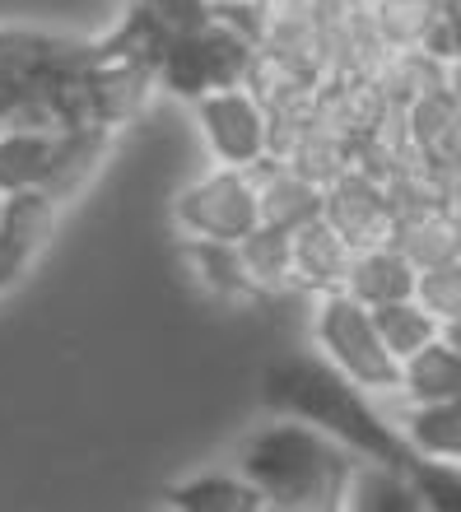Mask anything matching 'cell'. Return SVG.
I'll list each match as a JSON object with an SVG mask.
<instances>
[{"label":"cell","instance_id":"2","mask_svg":"<svg viewBox=\"0 0 461 512\" xmlns=\"http://www.w3.org/2000/svg\"><path fill=\"white\" fill-rule=\"evenodd\" d=\"M266 401L285 415L312 419L317 429L340 438L368 461H387L401 471L420 466V452L406 443V433H396L382 410L368 405V391L354 387L345 373L331 364H308V359H285L266 368Z\"/></svg>","mask_w":461,"mask_h":512},{"label":"cell","instance_id":"9","mask_svg":"<svg viewBox=\"0 0 461 512\" xmlns=\"http://www.w3.org/2000/svg\"><path fill=\"white\" fill-rule=\"evenodd\" d=\"M252 42L257 52L317 66V19L312 0H252Z\"/></svg>","mask_w":461,"mask_h":512},{"label":"cell","instance_id":"23","mask_svg":"<svg viewBox=\"0 0 461 512\" xmlns=\"http://www.w3.org/2000/svg\"><path fill=\"white\" fill-rule=\"evenodd\" d=\"M457 117H461V103L448 94V89H438V94H424L420 103H410V108H406L410 145L420 149L424 159H438V154L448 149L452 131H457Z\"/></svg>","mask_w":461,"mask_h":512},{"label":"cell","instance_id":"20","mask_svg":"<svg viewBox=\"0 0 461 512\" xmlns=\"http://www.w3.org/2000/svg\"><path fill=\"white\" fill-rule=\"evenodd\" d=\"M173 508L187 512H252L266 508L261 489L247 480V475H201V480H187L168 494Z\"/></svg>","mask_w":461,"mask_h":512},{"label":"cell","instance_id":"1","mask_svg":"<svg viewBox=\"0 0 461 512\" xmlns=\"http://www.w3.org/2000/svg\"><path fill=\"white\" fill-rule=\"evenodd\" d=\"M354 466V447L299 415L252 433L243 447V475L275 508H345Z\"/></svg>","mask_w":461,"mask_h":512},{"label":"cell","instance_id":"21","mask_svg":"<svg viewBox=\"0 0 461 512\" xmlns=\"http://www.w3.org/2000/svg\"><path fill=\"white\" fill-rule=\"evenodd\" d=\"M373 322H378V336L387 340V350H392L396 359L424 350V345L443 331V322L424 308L420 298H396V303H382V308H373Z\"/></svg>","mask_w":461,"mask_h":512},{"label":"cell","instance_id":"3","mask_svg":"<svg viewBox=\"0 0 461 512\" xmlns=\"http://www.w3.org/2000/svg\"><path fill=\"white\" fill-rule=\"evenodd\" d=\"M312 340H317V350L326 354V364L336 368V373H345L354 387L387 391V396H392L396 382H401V359H396V354L387 350V340L378 336L373 308L359 303L354 294H345V289L317 298Z\"/></svg>","mask_w":461,"mask_h":512},{"label":"cell","instance_id":"7","mask_svg":"<svg viewBox=\"0 0 461 512\" xmlns=\"http://www.w3.org/2000/svg\"><path fill=\"white\" fill-rule=\"evenodd\" d=\"M322 219L340 233V238H350L354 247L387 243V238H392V224H396V210H392V196H387V182L350 163V168H345L336 182H326Z\"/></svg>","mask_w":461,"mask_h":512},{"label":"cell","instance_id":"14","mask_svg":"<svg viewBox=\"0 0 461 512\" xmlns=\"http://www.w3.org/2000/svg\"><path fill=\"white\" fill-rule=\"evenodd\" d=\"M392 243L410 256L415 270H429V266H443V261H457L461 256V224L448 205L415 210V215H396Z\"/></svg>","mask_w":461,"mask_h":512},{"label":"cell","instance_id":"13","mask_svg":"<svg viewBox=\"0 0 461 512\" xmlns=\"http://www.w3.org/2000/svg\"><path fill=\"white\" fill-rule=\"evenodd\" d=\"M373 84L382 89V98H387L392 108L406 112L410 103H420L424 94L448 89V56L434 52V47H396V52H387L378 61Z\"/></svg>","mask_w":461,"mask_h":512},{"label":"cell","instance_id":"16","mask_svg":"<svg viewBox=\"0 0 461 512\" xmlns=\"http://www.w3.org/2000/svg\"><path fill=\"white\" fill-rule=\"evenodd\" d=\"M345 508H364V512H420L424 494L415 489L410 471L387 466V461H359L350 480V499Z\"/></svg>","mask_w":461,"mask_h":512},{"label":"cell","instance_id":"25","mask_svg":"<svg viewBox=\"0 0 461 512\" xmlns=\"http://www.w3.org/2000/svg\"><path fill=\"white\" fill-rule=\"evenodd\" d=\"M415 489L424 494V508H443V512H461V466L457 461H429L420 457V466L410 471Z\"/></svg>","mask_w":461,"mask_h":512},{"label":"cell","instance_id":"26","mask_svg":"<svg viewBox=\"0 0 461 512\" xmlns=\"http://www.w3.org/2000/svg\"><path fill=\"white\" fill-rule=\"evenodd\" d=\"M140 10H150L168 33H187L215 19V0H136Z\"/></svg>","mask_w":461,"mask_h":512},{"label":"cell","instance_id":"11","mask_svg":"<svg viewBox=\"0 0 461 512\" xmlns=\"http://www.w3.org/2000/svg\"><path fill=\"white\" fill-rule=\"evenodd\" d=\"M415 284H420V270L410 266V256L392 238L387 243L354 247L345 294H354L359 303L382 308V303H396V298H415Z\"/></svg>","mask_w":461,"mask_h":512},{"label":"cell","instance_id":"17","mask_svg":"<svg viewBox=\"0 0 461 512\" xmlns=\"http://www.w3.org/2000/svg\"><path fill=\"white\" fill-rule=\"evenodd\" d=\"M182 256H187L191 275L201 280L215 298H257L252 280H247L243 252L238 243H219V238H182Z\"/></svg>","mask_w":461,"mask_h":512},{"label":"cell","instance_id":"32","mask_svg":"<svg viewBox=\"0 0 461 512\" xmlns=\"http://www.w3.org/2000/svg\"><path fill=\"white\" fill-rule=\"evenodd\" d=\"M452 215H457V224H461V210H452Z\"/></svg>","mask_w":461,"mask_h":512},{"label":"cell","instance_id":"19","mask_svg":"<svg viewBox=\"0 0 461 512\" xmlns=\"http://www.w3.org/2000/svg\"><path fill=\"white\" fill-rule=\"evenodd\" d=\"M373 33L387 52L396 47H434L438 38V0H368Z\"/></svg>","mask_w":461,"mask_h":512},{"label":"cell","instance_id":"29","mask_svg":"<svg viewBox=\"0 0 461 512\" xmlns=\"http://www.w3.org/2000/svg\"><path fill=\"white\" fill-rule=\"evenodd\" d=\"M28 252H33V247H19V243H10V238H0V289H5L19 270H24Z\"/></svg>","mask_w":461,"mask_h":512},{"label":"cell","instance_id":"6","mask_svg":"<svg viewBox=\"0 0 461 512\" xmlns=\"http://www.w3.org/2000/svg\"><path fill=\"white\" fill-rule=\"evenodd\" d=\"M196 122L215 163L257 168L271 159V112L261 108V98L247 84H229L196 98Z\"/></svg>","mask_w":461,"mask_h":512},{"label":"cell","instance_id":"15","mask_svg":"<svg viewBox=\"0 0 461 512\" xmlns=\"http://www.w3.org/2000/svg\"><path fill=\"white\" fill-rule=\"evenodd\" d=\"M56 131L61 126H10L0 131V191H24L42 187L52 173Z\"/></svg>","mask_w":461,"mask_h":512},{"label":"cell","instance_id":"27","mask_svg":"<svg viewBox=\"0 0 461 512\" xmlns=\"http://www.w3.org/2000/svg\"><path fill=\"white\" fill-rule=\"evenodd\" d=\"M434 52L461 56V0H438V38H434Z\"/></svg>","mask_w":461,"mask_h":512},{"label":"cell","instance_id":"12","mask_svg":"<svg viewBox=\"0 0 461 512\" xmlns=\"http://www.w3.org/2000/svg\"><path fill=\"white\" fill-rule=\"evenodd\" d=\"M396 396L406 405H438V401H457L461 396V350L443 331H438L424 350L401 359Z\"/></svg>","mask_w":461,"mask_h":512},{"label":"cell","instance_id":"8","mask_svg":"<svg viewBox=\"0 0 461 512\" xmlns=\"http://www.w3.org/2000/svg\"><path fill=\"white\" fill-rule=\"evenodd\" d=\"M257 196H261V224L280 233H299L303 224L322 219L326 187H317L299 168H289L285 159L257 163Z\"/></svg>","mask_w":461,"mask_h":512},{"label":"cell","instance_id":"10","mask_svg":"<svg viewBox=\"0 0 461 512\" xmlns=\"http://www.w3.org/2000/svg\"><path fill=\"white\" fill-rule=\"evenodd\" d=\"M350 261H354V243L340 238L326 219H312L294 233V289L308 294H336L350 280Z\"/></svg>","mask_w":461,"mask_h":512},{"label":"cell","instance_id":"24","mask_svg":"<svg viewBox=\"0 0 461 512\" xmlns=\"http://www.w3.org/2000/svg\"><path fill=\"white\" fill-rule=\"evenodd\" d=\"M415 298L434 312L438 322H461V256L457 261H443V266L420 270V284H415Z\"/></svg>","mask_w":461,"mask_h":512},{"label":"cell","instance_id":"22","mask_svg":"<svg viewBox=\"0 0 461 512\" xmlns=\"http://www.w3.org/2000/svg\"><path fill=\"white\" fill-rule=\"evenodd\" d=\"M289 168H299L303 177H312L317 187H326V182H336L345 168L354 163V140H345V135H331L322 131V126H303L299 145L285 154Z\"/></svg>","mask_w":461,"mask_h":512},{"label":"cell","instance_id":"30","mask_svg":"<svg viewBox=\"0 0 461 512\" xmlns=\"http://www.w3.org/2000/svg\"><path fill=\"white\" fill-rule=\"evenodd\" d=\"M448 94L461 103V56H452L448 61Z\"/></svg>","mask_w":461,"mask_h":512},{"label":"cell","instance_id":"28","mask_svg":"<svg viewBox=\"0 0 461 512\" xmlns=\"http://www.w3.org/2000/svg\"><path fill=\"white\" fill-rule=\"evenodd\" d=\"M434 163V182H438V196L448 210H461V154H448V159H429Z\"/></svg>","mask_w":461,"mask_h":512},{"label":"cell","instance_id":"18","mask_svg":"<svg viewBox=\"0 0 461 512\" xmlns=\"http://www.w3.org/2000/svg\"><path fill=\"white\" fill-rule=\"evenodd\" d=\"M238 252H243L247 280H252L257 298H271V294L294 289V233H280V229L257 224V229L238 243Z\"/></svg>","mask_w":461,"mask_h":512},{"label":"cell","instance_id":"4","mask_svg":"<svg viewBox=\"0 0 461 512\" xmlns=\"http://www.w3.org/2000/svg\"><path fill=\"white\" fill-rule=\"evenodd\" d=\"M257 56V42L247 38L243 28L224 24V19H210L201 28H187V33H173L163 42L159 61V84L168 94L177 98H205L215 89H229V84H243L247 80V66Z\"/></svg>","mask_w":461,"mask_h":512},{"label":"cell","instance_id":"31","mask_svg":"<svg viewBox=\"0 0 461 512\" xmlns=\"http://www.w3.org/2000/svg\"><path fill=\"white\" fill-rule=\"evenodd\" d=\"M443 336H448L452 345H457V350H461V322H448V326H443Z\"/></svg>","mask_w":461,"mask_h":512},{"label":"cell","instance_id":"5","mask_svg":"<svg viewBox=\"0 0 461 512\" xmlns=\"http://www.w3.org/2000/svg\"><path fill=\"white\" fill-rule=\"evenodd\" d=\"M173 219L182 238H219V243H243L261 224L257 168H233L219 163L210 173L177 191Z\"/></svg>","mask_w":461,"mask_h":512}]
</instances>
